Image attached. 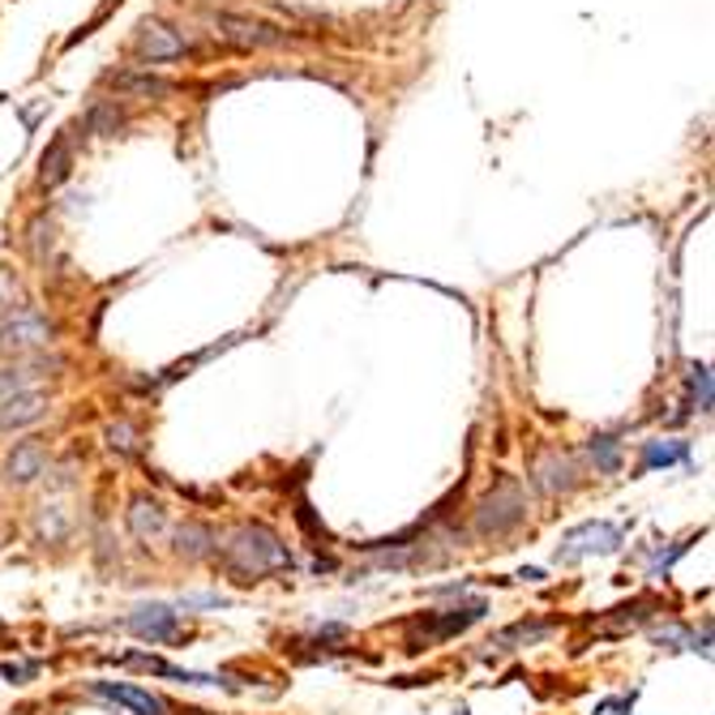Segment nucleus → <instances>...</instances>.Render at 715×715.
I'll use <instances>...</instances> for the list:
<instances>
[{"label":"nucleus","mask_w":715,"mask_h":715,"mask_svg":"<svg viewBox=\"0 0 715 715\" xmlns=\"http://www.w3.org/2000/svg\"><path fill=\"white\" fill-rule=\"evenodd\" d=\"M219 565H223L228 574H237L240 583H257L262 574L292 570V553H287V544L278 540L271 527L244 522V527H237V531L223 536V544H219Z\"/></svg>","instance_id":"f257e3e1"},{"label":"nucleus","mask_w":715,"mask_h":715,"mask_svg":"<svg viewBox=\"0 0 715 715\" xmlns=\"http://www.w3.org/2000/svg\"><path fill=\"white\" fill-rule=\"evenodd\" d=\"M522 518H527L522 488H518L510 476H502L497 484H493V493L480 502L476 536H484V540H502V536H510L515 527H522Z\"/></svg>","instance_id":"f03ea898"},{"label":"nucleus","mask_w":715,"mask_h":715,"mask_svg":"<svg viewBox=\"0 0 715 715\" xmlns=\"http://www.w3.org/2000/svg\"><path fill=\"white\" fill-rule=\"evenodd\" d=\"M626 540V527L617 522H604V518H592V522H579L561 536L557 544V565H574L583 557H604V553H617Z\"/></svg>","instance_id":"7ed1b4c3"},{"label":"nucleus","mask_w":715,"mask_h":715,"mask_svg":"<svg viewBox=\"0 0 715 715\" xmlns=\"http://www.w3.org/2000/svg\"><path fill=\"white\" fill-rule=\"evenodd\" d=\"M52 334H56L52 321L26 305V309L0 318V352H13V356L35 352V348H47V343H52Z\"/></svg>","instance_id":"20e7f679"},{"label":"nucleus","mask_w":715,"mask_h":715,"mask_svg":"<svg viewBox=\"0 0 715 715\" xmlns=\"http://www.w3.org/2000/svg\"><path fill=\"white\" fill-rule=\"evenodd\" d=\"M215 35L223 43H237V47H283V43H292V35L278 31L275 22L240 18V13H215Z\"/></svg>","instance_id":"39448f33"},{"label":"nucleus","mask_w":715,"mask_h":715,"mask_svg":"<svg viewBox=\"0 0 715 715\" xmlns=\"http://www.w3.org/2000/svg\"><path fill=\"white\" fill-rule=\"evenodd\" d=\"M133 52H138L146 65H167V61H180V56L189 52V40H185L176 26L160 22V18H146V22L138 26Z\"/></svg>","instance_id":"423d86ee"},{"label":"nucleus","mask_w":715,"mask_h":715,"mask_svg":"<svg viewBox=\"0 0 715 715\" xmlns=\"http://www.w3.org/2000/svg\"><path fill=\"white\" fill-rule=\"evenodd\" d=\"M90 698L99 703H112L124 715H167V703L155 698L151 690H138V685H124V681H90Z\"/></svg>","instance_id":"0eeeda50"},{"label":"nucleus","mask_w":715,"mask_h":715,"mask_svg":"<svg viewBox=\"0 0 715 715\" xmlns=\"http://www.w3.org/2000/svg\"><path fill=\"white\" fill-rule=\"evenodd\" d=\"M484 613H488V604H484V600H472V604H463V608L429 613V617H420L416 626L425 630V642H438V638H454V635H463V630H472ZM425 642H416V651H420Z\"/></svg>","instance_id":"6e6552de"},{"label":"nucleus","mask_w":715,"mask_h":715,"mask_svg":"<svg viewBox=\"0 0 715 715\" xmlns=\"http://www.w3.org/2000/svg\"><path fill=\"white\" fill-rule=\"evenodd\" d=\"M129 635H138L142 642H172L180 638V613H172L167 604H146L124 622Z\"/></svg>","instance_id":"1a4fd4ad"},{"label":"nucleus","mask_w":715,"mask_h":715,"mask_svg":"<svg viewBox=\"0 0 715 715\" xmlns=\"http://www.w3.org/2000/svg\"><path fill=\"white\" fill-rule=\"evenodd\" d=\"M43 472H47V450H43L40 441H18L13 454L4 459V480L9 484H31Z\"/></svg>","instance_id":"9d476101"},{"label":"nucleus","mask_w":715,"mask_h":715,"mask_svg":"<svg viewBox=\"0 0 715 715\" xmlns=\"http://www.w3.org/2000/svg\"><path fill=\"white\" fill-rule=\"evenodd\" d=\"M531 480H536V488L540 493H565V488H574V463L565 459V454H557V450H549V454H540L536 459V468H531Z\"/></svg>","instance_id":"9b49d317"},{"label":"nucleus","mask_w":715,"mask_h":715,"mask_svg":"<svg viewBox=\"0 0 715 715\" xmlns=\"http://www.w3.org/2000/svg\"><path fill=\"white\" fill-rule=\"evenodd\" d=\"M43 411H47V395L43 391H22V395L0 403V429H26V425L40 420Z\"/></svg>","instance_id":"f8f14e48"},{"label":"nucleus","mask_w":715,"mask_h":715,"mask_svg":"<svg viewBox=\"0 0 715 715\" xmlns=\"http://www.w3.org/2000/svg\"><path fill=\"white\" fill-rule=\"evenodd\" d=\"M112 90L129 95V99H172L176 95V81L142 69V74H120V78H112Z\"/></svg>","instance_id":"ddd939ff"},{"label":"nucleus","mask_w":715,"mask_h":715,"mask_svg":"<svg viewBox=\"0 0 715 715\" xmlns=\"http://www.w3.org/2000/svg\"><path fill=\"white\" fill-rule=\"evenodd\" d=\"M69 172H74V138H69V133H61V138H56V142L43 151L40 185H47V189H52V185H61Z\"/></svg>","instance_id":"4468645a"},{"label":"nucleus","mask_w":715,"mask_h":715,"mask_svg":"<svg viewBox=\"0 0 715 715\" xmlns=\"http://www.w3.org/2000/svg\"><path fill=\"white\" fill-rule=\"evenodd\" d=\"M129 527H133L138 540H160L163 527H167V515H163L160 502H151V497H133V506H129Z\"/></svg>","instance_id":"2eb2a0df"},{"label":"nucleus","mask_w":715,"mask_h":715,"mask_svg":"<svg viewBox=\"0 0 715 715\" xmlns=\"http://www.w3.org/2000/svg\"><path fill=\"white\" fill-rule=\"evenodd\" d=\"M176 553L185 557V561H201V557L215 553L210 527H201V522H180V527H176Z\"/></svg>","instance_id":"dca6fc26"},{"label":"nucleus","mask_w":715,"mask_h":715,"mask_svg":"<svg viewBox=\"0 0 715 715\" xmlns=\"http://www.w3.org/2000/svg\"><path fill=\"white\" fill-rule=\"evenodd\" d=\"M673 463H690V446H685V441H647V446H642V463H638V472L673 468Z\"/></svg>","instance_id":"f3484780"},{"label":"nucleus","mask_w":715,"mask_h":715,"mask_svg":"<svg viewBox=\"0 0 715 715\" xmlns=\"http://www.w3.org/2000/svg\"><path fill=\"white\" fill-rule=\"evenodd\" d=\"M553 635V622H515V626H506L502 635H493V647H502V651H510V647H531V642H540V638Z\"/></svg>","instance_id":"a211bd4d"},{"label":"nucleus","mask_w":715,"mask_h":715,"mask_svg":"<svg viewBox=\"0 0 715 715\" xmlns=\"http://www.w3.org/2000/svg\"><path fill=\"white\" fill-rule=\"evenodd\" d=\"M685 386H690V411H712V369L707 364H690L685 369Z\"/></svg>","instance_id":"6ab92c4d"},{"label":"nucleus","mask_w":715,"mask_h":715,"mask_svg":"<svg viewBox=\"0 0 715 715\" xmlns=\"http://www.w3.org/2000/svg\"><path fill=\"white\" fill-rule=\"evenodd\" d=\"M587 454H592L596 472H604V476H613L622 468V441L613 438V433H596V438L587 441Z\"/></svg>","instance_id":"aec40b11"},{"label":"nucleus","mask_w":715,"mask_h":715,"mask_svg":"<svg viewBox=\"0 0 715 715\" xmlns=\"http://www.w3.org/2000/svg\"><path fill=\"white\" fill-rule=\"evenodd\" d=\"M35 377H40V369L35 364H13V369H0V403L13 395H22V391H35Z\"/></svg>","instance_id":"412c9836"},{"label":"nucleus","mask_w":715,"mask_h":715,"mask_svg":"<svg viewBox=\"0 0 715 715\" xmlns=\"http://www.w3.org/2000/svg\"><path fill=\"white\" fill-rule=\"evenodd\" d=\"M18 309H26V292H22L13 271H0V318H9Z\"/></svg>","instance_id":"4be33fe9"},{"label":"nucleus","mask_w":715,"mask_h":715,"mask_svg":"<svg viewBox=\"0 0 715 715\" xmlns=\"http://www.w3.org/2000/svg\"><path fill=\"white\" fill-rule=\"evenodd\" d=\"M86 124H90V133H99V138H112L120 124H124V117L117 112V103H99V108H90Z\"/></svg>","instance_id":"5701e85b"},{"label":"nucleus","mask_w":715,"mask_h":715,"mask_svg":"<svg viewBox=\"0 0 715 715\" xmlns=\"http://www.w3.org/2000/svg\"><path fill=\"white\" fill-rule=\"evenodd\" d=\"M0 673L9 676L13 685H26V681H35V676L43 673V664H40V660H18V664H13V660H4V664H0Z\"/></svg>","instance_id":"b1692460"},{"label":"nucleus","mask_w":715,"mask_h":715,"mask_svg":"<svg viewBox=\"0 0 715 715\" xmlns=\"http://www.w3.org/2000/svg\"><path fill=\"white\" fill-rule=\"evenodd\" d=\"M40 531L47 536V540H61V536H65V518H61V506H43Z\"/></svg>","instance_id":"393cba45"},{"label":"nucleus","mask_w":715,"mask_h":715,"mask_svg":"<svg viewBox=\"0 0 715 715\" xmlns=\"http://www.w3.org/2000/svg\"><path fill=\"white\" fill-rule=\"evenodd\" d=\"M108 446L120 450V454H129V450H133V425H124V420L112 425V429H108Z\"/></svg>","instance_id":"a878e982"},{"label":"nucleus","mask_w":715,"mask_h":715,"mask_svg":"<svg viewBox=\"0 0 715 715\" xmlns=\"http://www.w3.org/2000/svg\"><path fill=\"white\" fill-rule=\"evenodd\" d=\"M630 707H635V698H608V703H600L592 715H626Z\"/></svg>","instance_id":"bb28decb"},{"label":"nucleus","mask_w":715,"mask_h":715,"mask_svg":"<svg viewBox=\"0 0 715 715\" xmlns=\"http://www.w3.org/2000/svg\"><path fill=\"white\" fill-rule=\"evenodd\" d=\"M518 579H522V583H540V579H544V570H536V565H522V570H518Z\"/></svg>","instance_id":"cd10ccee"}]
</instances>
